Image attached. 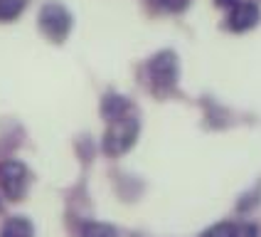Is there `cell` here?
<instances>
[{"label": "cell", "instance_id": "cell-1", "mask_svg": "<svg viewBox=\"0 0 261 237\" xmlns=\"http://www.w3.org/2000/svg\"><path fill=\"white\" fill-rule=\"evenodd\" d=\"M136 136H138V118L128 111L109 121V129L103 133V151L109 156H121L136 144Z\"/></svg>", "mask_w": 261, "mask_h": 237}, {"label": "cell", "instance_id": "cell-2", "mask_svg": "<svg viewBox=\"0 0 261 237\" xmlns=\"http://www.w3.org/2000/svg\"><path fill=\"white\" fill-rule=\"evenodd\" d=\"M148 79H150L153 89H158V91L173 89L175 82H177V57H175V52L163 50L155 57H150V62H148Z\"/></svg>", "mask_w": 261, "mask_h": 237}, {"label": "cell", "instance_id": "cell-3", "mask_svg": "<svg viewBox=\"0 0 261 237\" xmlns=\"http://www.w3.org/2000/svg\"><path fill=\"white\" fill-rule=\"evenodd\" d=\"M40 28H42V32L49 40L62 42L69 35V30H72V15L59 3H47L40 10Z\"/></svg>", "mask_w": 261, "mask_h": 237}, {"label": "cell", "instance_id": "cell-4", "mask_svg": "<svg viewBox=\"0 0 261 237\" xmlns=\"http://www.w3.org/2000/svg\"><path fill=\"white\" fill-rule=\"evenodd\" d=\"M30 185V173L25 163L20 161H3L0 163V188L10 200H20Z\"/></svg>", "mask_w": 261, "mask_h": 237}, {"label": "cell", "instance_id": "cell-5", "mask_svg": "<svg viewBox=\"0 0 261 237\" xmlns=\"http://www.w3.org/2000/svg\"><path fill=\"white\" fill-rule=\"evenodd\" d=\"M261 20V10L256 3L251 0H239L237 5L229 8V15H227V28L234 30V32H244V30H251L256 22Z\"/></svg>", "mask_w": 261, "mask_h": 237}, {"label": "cell", "instance_id": "cell-6", "mask_svg": "<svg viewBox=\"0 0 261 237\" xmlns=\"http://www.w3.org/2000/svg\"><path fill=\"white\" fill-rule=\"evenodd\" d=\"M254 232V227H239L234 222H217L215 227L204 230L200 237H247Z\"/></svg>", "mask_w": 261, "mask_h": 237}, {"label": "cell", "instance_id": "cell-7", "mask_svg": "<svg viewBox=\"0 0 261 237\" xmlns=\"http://www.w3.org/2000/svg\"><path fill=\"white\" fill-rule=\"evenodd\" d=\"M128 111H130L128 102H126L123 97H118V94H106V99L101 102V114L109 118V121L123 116V114H128Z\"/></svg>", "mask_w": 261, "mask_h": 237}, {"label": "cell", "instance_id": "cell-8", "mask_svg": "<svg viewBox=\"0 0 261 237\" xmlns=\"http://www.w3.org/2000/svg\"><path fill=\"white\" fill-rule=\"evenodd\" d=\"M32 222L28 218H10V220L3 225L0 237H32Z\"/></svg>", "mask_w": 261, "mask_h": 237}, {"label": "cell", "instance_id": "cell-9", "mask_svg": "<svg viewBox=\"0 0 261 237\" xmlns=\"http://www.w3.org/2000/svg\"><path fill=\"white\" fill-rule=\"evenodd\" d=\"M28 0H0V22H10L25 10Z\"/></svg>", "mask_w": 261, "mask_h": 237}, {"label": "cell", "instance_id": "cell-10", "mask_svg": "<svg viewBox=\"0 0 261 237\" xmlns=\"http://www.w3.org/2000/svg\"><path fill=\"white\" fill-rule=\"evenodd\" d=\"M82 237H116L114 227L103 225V222H87L82 227Z\"/></svg>", "mask_w": 261, "mask_h": 237}, {"label": "cell", "instance_id": "cell-11", "mask_svg": "<svg viewBox=\"0 0 261 237\" xmlns=\"http://www.w3.org/2000/svg\"><path fill=\"white\" fill-rule=\"evenodd\" d=\"M163 8H168V10H180V8H185V3L188 0H158Z\"/></svg>", "mask_w": 261, "mask_h": 237}, {"label": "cell", "instance_id": "cell-12", "mask_svg": "<svg viewBox=\"0 0 261 237\" xmlns=\"http://www.w3.org/2000/svg\"><path fill=\"white\" fill-rule=\"evenodd\" d=\"M215 3H217L219 8H232V5H237L239 0H215Z\"/></svg>", "mask_w": 261, "mask_h": 237}]
</instances>
